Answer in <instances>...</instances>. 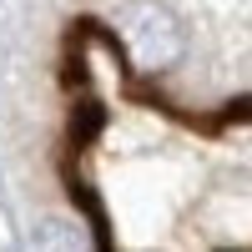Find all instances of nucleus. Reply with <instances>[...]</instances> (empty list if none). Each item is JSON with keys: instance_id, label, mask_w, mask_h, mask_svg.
<instances>
[{"instance_id": "f257e3e1", "label": "nucleus", "mask_w": 252, "mask_h": 252, "mask_svg": "<svg viewBox=\"0 0 252 252\" xmlns=\"http://www.w3.org/2000/svg\"><path fill=\"white\" fill-rule=\"evenodd\" d=\"M136 15H141V20H131L136 61H141L146 71H166V66L182 56V31H177V20L166 15L161 5H141Z\"/></svg>"}]
</instances>
